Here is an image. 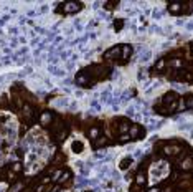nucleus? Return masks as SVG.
<instances>
[{"mask_svg": "<svg viewBox=\"0 0 193 192\" xmlns=\"http://www.w3.org/2000/svg\"><path fill=\"white\" fill-rule=\"evenodd\" d=\"M78 7H79V5H76V3H66V5H65V10H66V12H76V10H78Z\"/></svg>", "mask_w": 193, "mask_h": 192, "instance_id": "obj_1", "label": "nucleus"}, {"mask_svg": "<svg viewBox=\"0 0 193 192\" xmlns=\"http://www.w3.org/2000/svg\"><path fill=\"white\" fill-rule=\"evenodd\" d=\"M48 121H50V114H43V116H41V123L45 124V123H48Z\"/></svg>", "mask_w": 193, "mask_h": 192, "instance_id": "obj_2", "label": "nucleus"}, {"mask_svg": "<svg viewBox=\"0 0 193 192\" xmlns=\"http://www.w3.org/2000/svg\"><path fill=\"white\" fill-rule=\"evenodd\" d=\"M188 108H193V96H191V98H188Z\"/></svg>", "mask_w": 193, "mask_h": 192, "instance_id": "obj_3", "label": "nucleus"}]
</instances>
